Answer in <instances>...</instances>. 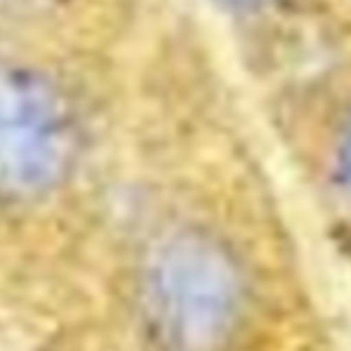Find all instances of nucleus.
<instances>
[{"mask_svg":"<svg viewBox=\"0 0 351 351\" xmlns=\"http://www.w3.org/2000/svg\"><path fill=\"white\" fill-rule=\"evenodd\" d=\"M248 92L284 176L330 253L351 272V32L337 27Z\"/></svg>","mask_w":351,"mask_h":351,"instance_id":"f03ea898","label":"nucleus"},{"mask_svg":"<svg viewBox=\"0 0 351 351\" xmlns=\"http://www.w3.org/2000/svg\"><path fill=\"white\" fill-rule=\"evenodd\" d=\"M289 351H339V346H337V337L330 325V327H325V330L311 335L308 339H303L301 344L291 346Z\"/></svg>","mask_w":351,"mask_h":351,"instance_id":"7ed1b4c3","label":"nucleus"},{"mask_svg":"<svg viewBox=\"0 0 351 351\" xmlns=\"http://www.w3.org/2000/svg\"><path fill=\"white\" fill-rule=\"evenodd\" d=\"M99 311L123 351H289L330 327L284 171L200 12H156Z\"/></svg>","mask_w":351,"mask_h":351,"instance_id":"f257e3e1","label":"nucleus"},{"mask_svg":"<svg viewBox=\"0 0 351 351\" xmlns=\"http://www.w3.org/2000/svg\"><path fill=\"white\" fill-rule=\"evenodd\" d=\"M327 5H330L337 27L351 32V0H327Z\"/></svg>","mask_w":351,"mask_h":351,"instance_id":"20e7f679","label":"nucleus"}]
</instances>
